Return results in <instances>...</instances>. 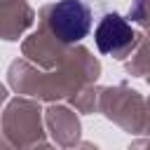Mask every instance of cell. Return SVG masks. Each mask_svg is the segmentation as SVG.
Returning a JSON list of instances; mask_svg holds the SVG:
<instances>
[{"label": "cell", "mask_w": 150, "mask_h": 150, "mask_svg": "<svg viewBox=\"0 0 150 150\" xmlns=\"http://www.w3.org/2000/svg\"><path fill=\"white\" fill-rule=\"evenodd\" d=\"M94 38L101 54H120L134 42V30L120 14H105Z\"/></svg>", "instance_id": "obj_2"}, {"label": "cell", "mask_w": 150, "mask_h": 150, "mask_svg": "<svg viewBox=\"0 0 150 150\" xmlns=\"http://www.w3.org/2000/svg\"><path fill=\"white\" fill-rule=\"evenodd\" d=\"M49 28L61 42H80L91 28V12L82 0H59L49 9Z\"/></svg>", "instance_id": "obj_1"}]
</instances>
